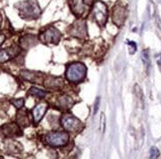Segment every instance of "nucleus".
Masks as SVG:
<instances>
[{"label":"nucleus","instance_id":"f257e3e1","mask_svg":"<svg viewBox=\"0 0 161 159\" xmlns=\"http://www.w3.org/2000/svg\"><path fill=\"white\" fill-rule=\"evenodd\" d=\"M86 76V67L80 62L70 64L66 70V78L73 83H79Z\"/></svg>","mask_w":161,"mask_h":159},{"label":"nucleus","instance_id":"f03ea898","mask_svg":"<svg viewBox=\"0 0 161 159\" xmlns=\"http://www.w3.org/2000/svg\"><path fill=\"white\" fill-rule=\"evenodd\" d=\"M18 9L22 18H37L40 15L41 10L36 0H29L18 4Z\"/></svg>","mask_w":161,"mask_h":159},{"label":"nucleus","instance_id":"7ed1b4c3","mask_svg":"<svg viewBox=\"0 0 161 159\" xmlns=\"http://www.w3.org/2000/svg\"><path fill=\"white\" fill-rule=\"evenodd\" d=\"M91 4L92 0H69L70 8L73 13L78 17L85 16L89 11Z\"/></svg>","mask_w":161,"mask_h":159},{"label":"nucleus","instance_id":"20e7f679","mask_svg":"<svg viewBox=\"0 0 161 159\" xmlns=\"http://www.w3.org/2000/svg\"><path fill=\"white\" fill-rule=\"evenodd\" d=\"M92 15L95 19V22L99 26H103L107 20V5L101 1H96L93 4Z\"/></svg>","mask_w":161,"mask_h":159},{"label":"nucleus","instance_id":"39448f33","mask_svg":"<svg viewBox=\"0 0 161 159\" xmlns=\"http://www.w3.org/2000/svg\"><path fill=\"white\" fill-rule=\"evenodd\" d=\"M69 136L66 132H52L46 136V141L53 147L64 146L68 143Z\"/></svg>","mask_w":161,"mask_h":159},{"label":"nucleus","instance_id":"423d86ee","mask_svg":"<svg viewBox=\"0 0 161 159\" xmlns=\"http://www.w3.org/2000/svg\"><path fill=\"white\" fill-rule=\"evenodd\" d=\"M61 123L65 130L70 132H78L82 129V123L71 115H64L61 119Z\"/></svg>","mask_w":161,"mask_h":159},{"label":"nucleus","instance_id":"0eeeda50","mask_svg":"<svg viewBox=\"0 0 161 159\" xmlns=\"http://www.w3.org/2000/svg\"><path fill=\"white\" fill-rule=\"evenodd\" d=\"M60 39H61L60 32L54 26L49 27V29H47L41 34L42 42L47 44H58Z\"/></svg>","mask_w":161,"mask_h":159},{"label":"nucleus","instance_id":"6e6552de","mask_svg":"<svg viewBox=\"0 0 161 159\" xmlns=\"http://www.w3.org/2000/svg\"><path fill=\"white\" fill-rule=\"evenodd\" d=\"M126 17H127V8L125 5L118 3L113 9V22L118 26H122L124 25Z\"/></svg>","mask_w":161,"mask_h":159},{"label":"nucleus","instance_id":"1a4fd4ad","mask_svg":"<svg viewBox=\"0 0 161 159\" xmlns=\"http://www.w3.org/2000/svg\"><path fill=\"white\" fill-rule=\"evenodd\" d=\"M48 109V103L47 102H41L33 109V117L34 121L36 123H38L40 121L43 119V117L45 116Z\"/></svg>","mask_w":161,"mask_h":159},{"label":"nucleus","instance_id":"9d476101","mask_svg":"<svg viewBox=\"0 0 161 159\" xmlns=\"http://www.w3.org/2000/svg\"><path fill=\"white\" fill-rule=\"evenodd\" d=\"M72 34L73 36H75L77 38H84L86 36L87 30H86V25L84 20H78V22H76L74 23Z\"/></svg>","mask_w":161,"mask_h":159},{"label":"nucleus","instance_id":"9b49d317","mask_svg":"<svg viewBox=\"0 0 161 159\" xmlns=\"http://www.w3.org/2000/svg\"><path fill=\"white\" fill-rule=\"evenodd\" d=\"M1 130L3 131L5 136L7 137H14V136H18V135H22V132H19V128L17 127L15 124H7V125H4L1 127Z\"/></svg>","mask_w":161,"mask_h":159},{"label":"nucleus","instance_id":"f8f14e48","mask_svg":"<svg viewBox=\"0 0 161 159\" xmlns=\"http://www.w3.org/2000/svg\"><path fill=\"white\" fill-rule=\"evenodd\" d=\"M18 50L16 49H4L0 50V63H4V62L8 61L9 59H11L17 55Z\"/></svg>","mask_w":161,"mask_h":159},{"label":"nucleus","instance_id":"ddd939ff","mask_svg":"<svg viewBox=\"0 0 161 159\" xmlns=\"http://www.w3.org/2000/svg\"><path fill=\"white\" fill-rule=\"evenodd\" d=\"M58 105L63 109H71V106L73 105V101L69 96H62L58 99Z\"/></svg>","mask_w":161,"mask_h":159},{"label":"nucleus","instance_id":"4468645a","mask_svg":"<svg viewBox=\"0 0 161 159\" xmlns=\"http://www.w3.org/2000/svg\"><path fill=\"white\" fill-rule=\"evenodd\" d=\"M29 94L36 96V97H38V98H44L45 96L47 95V92L45 90H42V89L38 88V87H31L29 91Z\"/></svg>","mask_w":161,"mask_h":159},{"label":"nucleus","instance_id":"2eb2a0df","mask_svg":"<svg viewBox=\"0 0 161 159\" xmlns=\"http://www.w3.org/2000/svg\"><path fill=\"white\" fill-rule=\"evenodd\" d=\"M17 120H18L19 124H22V125H24V126H26L27 123H29L27 116L24 113H19L18 116H17Z\"/></svg>","mask_w":161,"mask_h":159},{"label":"nucleus","instance_id":"dca6fc26","mask_svg":"<svg viewBox=\"0 0 161 159\" xmlns=\"http://www.w3.org/2000/svg\"><path fill=\"white\" fill-rule=\"evenodd\" d=\"M11 103L13 105L15 106L17 109H22L23 106V103H24V101L22 98H18V99H12L11 101Z\"/></svg>","mask_w":161,"mask_h":159},{"label":"nucleus","instance_id":"f3484780","mask_svg":"<svg viewBox=\"0 0 161 159\" xmlns=\"http://www.w3.org/2000/svg\"><path fill=\"white\" fill-rule=\"evenodd\" d=\"M142 60L144 62V64L148 66L149 65V52L148 50H144L142 52Z\"/></svg>","mask_w":161,"mask_h":159},{"label":"nucleus","instance_id":"a211bd4d","mask_svg":"<svg viewBox=\"0 0 161 159\" xmlns=\"http://www.w3.org/2000/svg\"><path fill=\"white\" fill-rule=\"evenodd\" d=\"M159 150L157 149L156 147H151V149H150V157L151 158H157L159 157Z\"/></svg>","mask_w":161,"mask_h":159},{"label":"nucleus","instance_id":"6ab92c4d","mask_svg":"<svg viewBox=\"0 0 161 159\" xmlns=\"http://www.w3.org/2000/svg\"><path fill=\"white\" fill-rule=\"evenodd\" d=\"M127 45H129L131 48V51H130V53L131 54H134L136 50H137V45H136L134 42H132V41H127Z\"/></svg>","mask_w":161,"mask_h":159},{"label":"nucleus","instance_id":"aec40b11","mask_svg":"<svg viewBox=\"0 0 161 159\" xmlns=\"http://www.w3.org/2000/svg\"><path fill=\"white\" fill-rule=\"evenodd\" d=\"M101 132H104V130H106V117H104V113H101Z\"/></svg>","mask_w":161,"mask_h":159},{"label":"nucleus","instance_id":"412c9836","mask_svg":"<svg viewBox=\"0 0 161 159\" xmlns=\"http://www.w3.org/2000/svg\"><path fill=\"white\" fill-rule=\"evenodd\" d=\"M99 101H100V99H99V97H97V99H96V101H95V105H94V113H96V112H97V109H99Z\"/></svg>","mask_w":161,"mask_h":159},{"label":"nucleus","instance_id":"4be33fe9","mask_svg":"<svg viewBox=\"0 0 161 159\" xmlns=\"http://www.w3.org/2000/svg\"><path fill=\"white\" fill-rule=\"evenodd\" d=\"M4 40H5V37L3 36V34H0V46H1V45L3 44Z\"/></svg>","mask_w":161,"mask_h":159},{"label":"nucleus","instance_id":"5701e85b","mask_svg":"<svg viewBox=\"0 0 161 159\" xmlns=\"http://www.w3.org/2000/svg\"><path fill=\"white\" fill-rule=\"evenodd\" d=\"M157 64H158V66H159L160 69H161V57H159V59L157 60Z\"/></svg>","mask_w":161,"mask_h":159},{"label":"nucleus","instance_id":"b1692460","mask_svg":"<svg viewBox=\"0 0 161 159\" xmlns=\"http://www.w3.org/2000/svg\"><path fill=\"white\" fill-rule=\"evenodd\" d=\"M1 22H2V16L0 14V26H1Z\"/></svg>","mask_w":161,"mask_h":159}]
</instances>
